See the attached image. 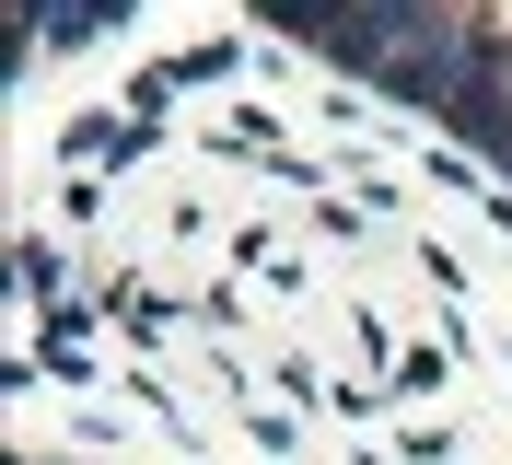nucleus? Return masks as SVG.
<instances>
[{
  "instance_id": "obj_1",
  "label": "nucleus",
  "mask_w": 512,
  "mask_h": 465,
  "mask_svg": "<svg viewBox=\"0 0 512 465\" xmlns=\"http://www.w3.org/2000/svg\"><path fill=\"white\" fill-rule=\"evenodd\" d=\"M105 24H117L105 0H82V12H35V35H105Z\"/></svg>"
}]
</instances>
